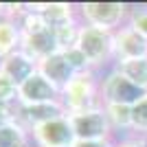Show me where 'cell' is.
<instances>
[{"mask_svg":"<svg viewBox=\"0 0 147 147\" xmlns=\"http://www.w3.org/2000/svg\"><path fill=\"white\" fill-rule=\"evenodd\" d=\"M61 103L66 112H79L101 105V81L94 70L75 73V77L61 88Z\"/></svg>","mask_w":147,"mask_h":147,"instance_id":"6da1fadb","label":"cell"},{"mask_svg":"<svg viewBox=\"0 0 147 147\" xmlns=\"http://www.w3.org/2000/svg\"><path fill=\"white\" fill-rule=\"evenodd\" d=\"M68 121L73 125L77 141H114V132L105 117L103 105H94V108L79 112H68Z\"/></svg>","mask_w":147,"mask_h":147,"instance_id":"7a4b0ae2","label":"cell"},{"mask_svg":"<svg viewBox=\"0 0 147 147\" xmlns=\"http://www.w3.org/2000/svg\"><path fill=\"white\" fill-rule=\"evenodd\" d=\"M77 49L86 55L94 70L97 66H103L108 59H114V31L81 24Z\"/></svg>","mask_w":147,"mask_h":147,"instance_id":"3957f363","label":"cell"},{"mask_svg":"<svg viewBox=\"0 0 147 147\" xmlns=\"http://www.w3.org/2000/svg\"><path fill=\"white\" fill-rule=\"evenodd\" d=\"M129 16V7L123 2H84L79 5V18L84 24L97 29L117 31L121 22Z\"/></svg>","mask_w":147,"mask_h":147,"instance_id":"277c9868","label":"cell"},{"mask_svg":"<svg viewBox=\"0 0 147 147\" xmlns=\"http://www.w3.org/2000/svg\"><path fill=\"white\" fill-rule=\"evenodd\" d=\"M147 92L134 86L127 77H123L119 70L112 68L110 73L101 79V105L103 103H121V105H134L141 101Z\"/></svg>","mask_w":147,"mask_h":147,"instance_id":"5b68a950","label":"cell"},{"mask_svg":"<svg viewBox=\"0 0 147 147\" xmlns=\"http://www.w3.org/2000/svg\"><path fill=\"white\" fill-rule=\"evenodd\" d=\"M31 138H33L35 147H73L77 143L73 125L68 121V114L33 127L31 129Z\"/></svg>","mask_w":147,"mask_h":147,"instance_id":"8992f818","label":"cell"},{"mask_svg":"<svg viewBox=\"0 0 147 147\" xmlns=\"http://www.w3.org/2000/svg\"><path fill=\"white\" fill-rule=\"evenodd\" d=\"M51 101H61V90L55 88L40 73H33L18 88V103L20 105H37V103H51Z\"/></svg>","mask_w":147,"mask_h":147,"instance_id":"52a82bcc","label":"cell"},{"mask_svg":"<svg viewBox=\"0 0 147 147\" xmlns=\"http://www.w3.org/2000/svg\"><path fill=\"white\" fill-rule=\"evenodd\" d=\"M68 112L61 101H51V103H37V105H20L16 103V121L24 125L26 129H33L37 125H44L49 121L66 117Z\"/></svg>","mask_w":147,"mask_h":147,"instance_id":"ba28073f","label":"cell"},{"mask_svg":"<svg viewBox=\"0 0 147 147\" xmlns=\"http://www.w3.org/2000/svg\"><path fill=\"white\" fill-rule=\"evenodd\" d=\"M147 57V37H143L129 24L114 31V64Z\"/></svg>","mask_w":147,"mask_h":147,"instance_id":"9c48e42d","label":"cell"},{"mask_svg":"<svg viewBox=\"0 0 147 147\" xmlns=\"http://www.w3.org/2000/svg\"><path fill=\"white\" fill-rule=\"evenodd\" d=\"M22 5H11V11L0 16V61L13 55L22 46V29L18 24V16Z\"/></svg>","mask_w":147,"mask_h":147,"instance_id":"30bf717a","label":"cell"},{"mask_svg":"<svg viewBox=\"0 0 147 147\" xmlns=\"http://www.w3.org/2000/svg\"><path fill=\"white\" fill-rule=\"evenodd\" d=\"M37 73L44 75V77L55 88H59V90L75 77V70L70 68L66 55H64L61 51H57V53H53V55H49V57H44L42 61H37Z\"/></svg>","mask_w":147,"mask_h":147,"instance_id":"8fae6325","label":"cell"},{"mask_svg":"<svg viewBox=\"0 0 147 147\" xmlns=\"http://www.w3.org/2000/svg\"><path fill=\"white\" fill-rule=\"evenodd\" d=\"M20 51H24L29 57H33L35 61H42L44 57L57 53V40H55V33L53 29H42V31H35V33H26L22 35V46Z\"/></svg>","mask_w":147,"mask_h":147,"instance_id":"7c38bea8","label":"cell"},{"mask_svg":"<svg viewBox=\"0 0 147 147\" xmlns=\"http://www.w3.org/2000/svg\"><path fill=\"white\" fill-rule=\"evenodd\" d=\"M0 70L20 88L33 73H37V61L33 57H29L24 51H16L13 55L5 57L0 61Z\"/></svg>","mask_w":147,"mask_h":147,"instance_id":"4fadbf2b","label":"cell"},{"mask_svg":"<svg viewBox=\"0 0 147 147\" xmlns=\"http://www.w3.org/2000/svg\"><path fill=\"white\" fill-rule=\"evenodd\" d=\"M33 7L46 20V24L51 29H59V26L77 22V13H79L70 2H42V5H33Z\"/></svg>","mask_w":147,"mask_h":147,"instance_id":"5bb4252c","label":"cell"},{"mask_svg":"<svg viewBox=\"0 0 147 147\" xmlns=\"http://www.w3.org/2000/svg\"><path fill=\"white\" fill-rule=\"evenodd\" d=\"M114 70L127 77L134 86L147 92V57H138V59H127V61H117Z\"/></svg>","mask_w":147,"mask_h":147,"instance_id":"9a60e30c","label":"cell"},{"mask_svg":"<svg viewBox=\"0 0 147 147\" xmlns=\"http://www.w3.org/2000/svg\"><path fill=\"white\" fill-rule=\"evenodd\" d=\"M103 110L114 134L117 132H132V105L103 103Z\"/></svg>","mask_w":147,"mask_h":147,"instance_id":"2e32d148","label":"cell"},{"mask_svg":"<svg viewBox=\"0 0 147 147\" xmlns=\"http://www.w3.org/2000/svg\"><path fill=\"white\" fill-rule=\"evenodd\" d=\"M29 138L31 132L18 121H11L0 127V147H29Z\"/></svg>","mask_w":147,"mask_h":147,"instance_id":"e0dca14e","label":"cell"},{"mask_svg":"<svg viewBox=\"0 0 147 147\" xmlns=\"http://www.w3.org/2000/svg\"><path fill=\"white\" fill-rule=\"evenodd\" d=\"M79 31L81 24L79 22H73V24H66V26H59V29H53L55 33V40H57V49L64 53L68 49H75L77 42H79Z\"/></svg>","mask_w":147,"mask_h":147,"instance_id":"ac0fdd59","label":"cell"},{"mask_svg":"<svg viewBox=\"0 0 147 147\" xmlns=\"http://www.w3.org/2000/svg\"><path fill=\"white\" fill-rule=\"evenodd\" d=\"M132 132L147 136V94L132 105Z\"/></svg>","mask_w":147,"mask_h":147,"instance_id":"d6986e66","label":"cell"},{"mask_svg":"<svg viewBox=\"0 0 147 147\" xmlns=\"http://www.w3.org/2000/svg\"><path fill=\"white\" fill-rule=\"evenodd\" d=\"M0 103L16 105L18 103V86L0 70Z\"/></svg>","mask_w":147,"mask_h":147,"instance_id":"ffe728a7","label":"cell"},{"mask_svg":"<svg viewBox=\"0 0 147 147\" xmlns=\"http://www.w3.org/2000/svg\"><path fill=\"white\" fill-rule=\"evenodd\" d=\"M127 24L132 29H136L143 37H147V7H134V9H129Z\"/></svg>","mask_w":147,"mask_h":147,"instance_id":"44dd1931","label":"cell"},{"mask_svg":"<svg viewBox=\"0 0 147 147\" xmlns=\"http://www.w3.org/2000/svg\"><path fill=\"white\" fill-rule=\"evenodd\" d=\"M64 55H66L68 64H70V68H73L75 73H86V70H92L90 61L86 59V55H84V53H81L77 46H75V49L64 51Z\"/></svg>","mask_w":147,"mask_h":147,"instance_id":"7402d4cb","label":"cell"},{"mask_svg":"<svg viewBox=\"0 0 147 147\" xmlns=\"http://www.w3.org/2000/svg\"><path fill=\"white\" fill-rule=\"evenodd\" d=\"M16 121V105H7V103H0V127L7 125V123Z\"/></svg>","mask_w":147,"mask_h":147,"instance_id":"603a6c76","label":"cell"},{"mask_svg":"<svg viewBox=\"0 0 147 147\" xmlns=\"http://www.w3.org/2000/svg\"><path fill=\"white\" fill-rule=\"evenodd\" d=\"M114 147H147V143L143 141L141 136H132V138H121V141H114Z\"/></svg>","mask_w":147,"mask_h":147,"instance_id":"cb8c5ba5","label":"cell"},{"mask_svg":"<svg viewBox=\"0 0 147 147\" xmlns=\"http://www.w3.org/2000/svg\"><path fill=\"white\" fill-rule=\"evenodd\" d=\"M73 147H114V141H77Z\"/></svg>","mask_w":147,"mask_h":147,"instance_id":"d4e9b609","label":"cell"}]
</instances>
